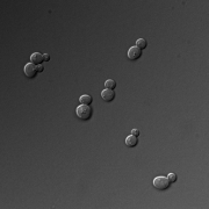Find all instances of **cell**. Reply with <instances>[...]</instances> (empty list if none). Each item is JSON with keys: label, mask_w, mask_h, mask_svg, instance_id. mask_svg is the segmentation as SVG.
I'll return each instance as SVG.
<instances>
[{"label": "cell", "mask_w": 209, "mask_h": 209, "mask_svg": "<svg viewBox=\"0 0 209 209\" xmlns=\"http://www.w3.org/2000/svg\"><path fill=\"white\" fill-rule=\"evenodd\" d=\"M76 114L82 121H88L93 116V109L88 105H80L76 109Z\"/></svg>", "instance_id": "1"}, {"label": "cell", "mask_w": 209, "mask_h": 209, "mask_svg": "<svg viewBox=\"0 0 209 209\" xmlns=\"http://www.w3.org/2000/svg\"><path fill=\"white\" fill-rule=\"evenodd\" d=\"M170 185H171V182L168 181L166 177H157L153 180V186L158 191H165V189L170 188Z\"/></svg>", "instance_id": "2"}, {"label": "cell", "mask_w": 209, "mask_h": 209, "mask_svg": "<svg viewBox=\"0 0 209 209\" xmlns=\"http://www.w3.org/2000/svg\"><path fill=\"white\" fill-rule=\"evenodd\" d=\"M38 73V71H37V66L33 63H28V64H26L25 66V74L28 77V78L33 79L36 77V74Z\"/></svg>", "instance_id": "3"}, {"label": "cell", "mask_w": 209, "mask_h": 209, "mask_svg": "<svg viewBox=\"0 0 209 209\" xmlns=\"http://www.w3.org/2000/svg\"><path fill=\"white\" fill-rule=\"evenodd\" d=\"M142 53H143V50H141L135 45V47H131L129 51H128V58L130 61H137V59L142 57Z\"/></svg>", "instance_id": "4"}, {"label": "cell", "mask_w": 209, "mask_h": 209, "mask_svg": "<svg viewBox=\"0 0 209 209\" xmlns=\"http://www.w3.org/2000/svg\"><path fill=\"white\" fill-rule=\"evenodd\" d=\"M101 98H102V100L106 101V102H112L115 99V92L113 90L105 88V90L101 92Z\"/></svg>", "instance_id": "5"}, {"label": "cell", "mask_w": 209, "mask_h": 209, "mask_svg": "<svg viewBox=\"0 0 209 209\" xmlns=\"http://www.w3.org/2000/svg\"><path fill=\"white\" fill-rule=\"evenodd\" d=\"M30 62L35 64V65H42V63L44 62V58H43V55L40 52H34L32 56H30Z\"/></svg>", "instance_id": "6"}, {"label": "cell", "mask_w": 209, "mask_h": 209, "mask_svg": "<svg viewBox=\"0 0 209 209\" xmlns=\"http://www.w3.org/2000/svg\"><path fill=\"white\" fill-rule=\"evenodd\" d=\"M126 144H127V147H129V148H135L136 145L138 144V139H137L136 136L130 135L126 138Z\"/></svg>", "instance_id": "7"}, {"label": "cell", "mask_w": 209, "mask_h": 209, "mask_svg": "<svg viewBox=\"0 0 209 209\" xmlns=\"http://www.w3.org/2000/svg\"><path fill=\"white\" fill-rule=\"evenodd\" d=\"M79 101H80V103H82V105H88V106H90L91 103L93 102V98H92L91 95H88V94H84V95H82V97H80Z\"/></svg>", "instance_id": "8"}, {"label": "cell", "mask_w": 209, "mask_h": 209, "mask_svg": "<svg viewBox=\"0 0 209 209\" xmlns=\"http://www.w3.org/2000/svg\"><path fill=\"white\" fill-rule=\"evenodd\" d=\"M136 47L139 48L141 50H144L148 47V42H147V40H144V38H138L136 41Z\"/></svg>", "instance_id": "9"}, {"label": "cell", "mask_w": 209, "mask_h": 209, "mask_svg": "<svg viewBox=\"0 0 209 209\" xmlns=\"http://www.w3.org/2000/svg\"><path fill=\"white\" fill-rule=\"evenodd\" d=\"M105 87L108 88V90H114L116 87V82L113 80V79H108L106 82H105Z\"/></svg>", "instance_id": "10"}, {"label": "cell", "mask_w": 209, "mask_h": 209, "mask_svg": "<svg viewBox=\"0 0 209 209\" xmlns=\"http://www.w3.org/2000/svg\"><path fill=\"white\" fill-rule=\"evenodd\" d=\"M167 179H168V181L172 184V182H176L177 179H178V177H177V174H174V173H170L167 177Z\"/></svg>", "instance_id": "11"}, {"label": "cell", "mask_w": 209, "mask_h": 209, "mask_svg": "<svg viewBox=\"0 0 209 209\" xmlns=\"http://www.w3.org/2000/svg\"><path fill=\"white\" fill-rule=\"evenodd\" d=\"M131 132H132L131 135L136 136V137H137V136H139V130H138V129H132V130H131Z\"/></svg>", "instance_id": "12"}, {"label": "cell", "mask_w": 209, "mask_h": 209, "mask_svg": "<svg viewBox=\"0 0 209 209\" xmlns=\"http://www.w3.org/2000/svg\"><path fill=\"white\" fill-rule=\"evenodd\" d=\"M43 58H44V62H49L50 61L49 53H44V55H43Z\"/></svg>", "instance_id": "13"}, {"label": "cell", "mask_w": 209, "mask_h": 209, "mask_svg": "<svg viewBox=\"0 0 209 209\" xmlns=\"http://www.w3.org/2000/svg\"><path fill=\"white\" fill-rule=\"evenodd\" d=\"M37 71H38L40 73H41V72H43V71H44V66H43V65H38V66H37Z\"/></svg>", "instance_id": "14"}]
</instances>
